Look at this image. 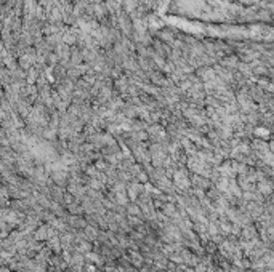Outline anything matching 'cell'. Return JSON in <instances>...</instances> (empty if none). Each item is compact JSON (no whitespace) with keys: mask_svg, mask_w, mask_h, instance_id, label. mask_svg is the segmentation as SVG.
Returning a JSON list of instances; mask_svg holds the SVG:
<instances>
[{"mask_svg":"<svg viewBox=\"0 0 274 272\" xmlns=\"http://www.w3.org/2000/svg\"><path fill=\"white\" fill-rule=\"evenodd\" d=\"M90 264H85V272H95V266H90Z\"/></svg>","mask_w":274,"mask_h":272,"instance_id":"7a4b0ae2","label":"cell"},{"mask_svg":"<svg viewBox=\"0 0 274 272\" xmlns=\"http://www.w3.org/2000/svg\"><path fill=\"white\" fill-rule=\"evenodd\" d=\"M95 165H96L98 170H101V168H103V170H106V163H104V160H98Z\"/></svg>","mask_w":274,"mask_h":272,"instance_id":"6da1fadb","label":"cell"}]
</instances>
